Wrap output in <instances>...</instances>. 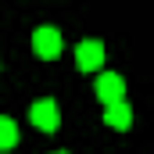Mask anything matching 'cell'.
Returning a JSON list of instances; mask_svg holds the SVG:
<instances>
[{"instance_id": "52a82bcc", "label": "cell", "mask_w": 154, "mask_h": 154, "mask_svg": "<svg viewBox=\"0 0 154 154\" xmlns=\"http://www.w3.org/2000/svg\"><path fill=\"white\" fill-rule=\"evenodd\" d=\"M54 154H68V151H54Z\"/></svg>"}, {"instance_id": "277c9868", "label": "cell", "mask_w": 154, "mask_h": 154, "mask_svg": "<svg viewBox=\"0 0 154 154\" xmlns=\"http://www.w3.org/2000/svg\"><path fill=\"white\" fill-rule=\"evenodd\" d=\"M97 97L104 100V108L115 104V100H122L125 97V79L115 75V72H104V75L97 79Z\"/></svg>"}, {"instance_id": "7a4b0ae2", "label": "cell", "mask_w": 154, "mask_h": 154, "mask_svg": "<svg viewBox=\"0 0 154 154\" xmlns=\"http://www.w3.org/2000/svg\"><path fill=\"white\" fill-rule=\"evenodd\" d=\"M32 50H36L43 61L57 57V54H61V32H57L54 25H39L36 32H32Z\"/></svg>"}, {"instance_id": "3957f363", "label": "cell", "mask_w": 154, "mask_h": 154, "mask_svg": "<svg viewBox=\"0 0 154 154\" xmlns=\"http://www.w3.org/2000/svg\"><path fill=\"white\" fill-rule=\"evenodd\" d=\"M75 65L82 72H97L104 65V43L100 39H82L75 47Z\"/></svg>"}, {"instance_id": "8992f818", "label": "cell", "mask_w": 154, "mask_h": 154, "mask_svg": "<svg viewBox=\"0 0 154 154\" xmlns=\"http://www.w3.org/2000/svg\"><path fill=\"white\" fill-rule=\"evenodd\" d=\"M14 143H18V125L0 115V151H11Z\"/></svg>"}, {"instance_id": "6da1fadb", "label": "cell", "mask_w": 154, "mask_h": 154, "mask_svg": "<svg viewBox=\"0 0 154 154\" xmlns=\"http://www.w3.org/2000/svg\"><path fill=\"white\" fill-rule=\"evenodd\" d=\"M29 122L43 129V133H54L57 125H61V111H57V100H50V97H39L36 104L29 108Z\"/></svg>"}, {"instance_id": "5b68a950", "label": "cell", "mask_w": 154, "mask_h": 154, "mask_svg": "<svg viewBox=\"0 0 154 154\" xmlns=\"http://www.w3.org/2000/svg\"><path fill=\"white\" fill-rule=\"evenodd\" d=\"M104 122H108L111 129H129V125H133V108H129L125 100H115V104H108Z\"/></svg>"}]
</instances>
